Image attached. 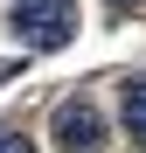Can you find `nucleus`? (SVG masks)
I'll return each mask as SVG.
<instances>
[{"mask_svg": "<svg viewBox=\"0 0 146 153\" xmlns=\"http://www.w3.org/2000/svg\"><path fill=\"white\" fill-rule=\"evenodd\" d=\"M118 105H125V132H132V146L146 153V76H139V84H125V91H118Z\"/></svg>", "mask_w": 146, "mask_h": 153, "instance_id": "obj_3", "label": "nucleus"}, {"mask_svg": "<svg viewBox=\"0 0 146 153\" xmlns=\"http://www.w3.org/2000/svg\"><path fill=\"white\" fill-rule=\"evenodd\" d=\"M7 21H14V35L28 49H63L77 35V0H14Z\"/></svg>", "mask_w": 146, "mask_h": 153, "instance_id": "obj_1", "label": "nucleus"}, {"mask_svg": "<svg viewBox=\"0 0 146 153\" xmlns=\"http://www.w3.org/2000/svg\"><path fill=\"white\" fill-rule=\"evenodd\" d=\"M49 125H56V146H63V153H97V146H104V118H97L84 97L56 105V118H49Z\"/></svg>", "mask_w": 146, "mask_h": 153, "instance_id": "obj_2", "label": "nucleus"}, {"mask_svg": "<svg viewBox=\"0 0 146 153\" xmlns=\"http://www.w3.org/2000/svg\"><path fill=\"white\" fill-rule=\"evenodd\" d=\"M111 7H146V0H111Z\"/></svg>", "mask_w": 146, "mask_h": 153, "instance_id": "obj_5", "label": "nucleus"}, {"mask_svg": "<svg viewBox=\"0 0 146 153\" xmlns=\"http://www.w3.org/2000/svg\"><path fill=\"white\" fill-rule=\"evenodd\" d=\"M0 153H35V146H28V132H14V125H0Z\"/></svg>", "mask_w": 146, "mask_h": 153, "instance_id": "obj_4", "label": "nucleus"}]
</instances>
